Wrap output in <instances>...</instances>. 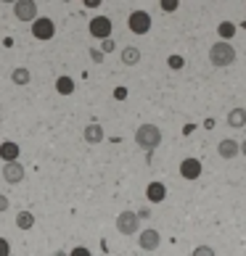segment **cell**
I'll return each mask as SVG.
<instances>
[{
    "label": "cell",
    "instance_id": "cell-1",
    "mask_svg": "<svg viewBox=\"0 0 246 256\" xmlns=\"http://www.w3.org/2000/svg\"><path fill=\"white\" fill-rule=\"evenodd\" d=\"M209 61L212 66H217V69H225V66H230L235 61V48L230 42H214L212 48H209Z\"/></svg>",
    "mask_w": 246,
    "mask_h": 256
},
{
    "label": "cell",
    "instance_id": "cell-2",
    "mask_svg": "<svg viewBox=\"0 0 246 256\" xmlns=\"http://www.w3.org/2000/svg\"><path fill=\"white\" fill-rule=\"evenodd\" d=\"M135 143L146 150H154L159 143H162V130L156 124H140L135 130Z\"/></svg>",
    "mask_w": 246,
    "mask_h": 256
},
{
    "label": "cell",
    "instance_id": "cell-3",
    "mask_svg": "<svg viewBox=\"0 0 246 256\" xmlns=\"http://www.w3.org/2000/svg\"><path fill=\"white\" fill-rule=\"evenodd\" d=\"M138 227H140L138 212H119V216H117V230H119L122 235H138Z\"/></svg>",
    "mask_w": 246,
    "mask_h": 256
},
{
    "label": "cell",
    "instance_id": "cell-4",
    "mask_svg": "<svg viewBox=\"0 0 246 256\" xmlns=\"http://www.w3.org/2000/svg\"><path fill=\"white\" fill-rule=\"evenodd\" d=\"M127 26L132 34H146L151 30V16L148 11H132L130 18H127Z\"/></svg>",
    "mask_w": 246,
    "mask_h": 256
},
{
    "label": "cell",
    "instance_id": "cell-5",
    "mask_svg": "<svg viewBox=\"0 0 246 256\" xmlns=\"http://www.w3.org/2000/svg\"><path fill=\"white\" fill-rule=\"evenodd\" d=\"M14 16L19 18V22H37V3H32V0H19V3H14Z\"/></svg>",
    "mask_w": 246,
    "mask_h": 256
},
{
    "label": "cell",
    "instance_id": "cell-6",
    "mask_svg": "<svg viewBox=\"0 0 246 256\" xmlns=\"http://www.w3.org/2000/svg\"><path fill=\"white\" fill-rule=\"evenodd\" d=\"M32 34H35V40H53L56 37V26L48 16H37V22L32 26Z\"/></svg>",
    "mask_w": 246,
    "mask_h": 256
},
{
    "label": "cell",
    "instance_id": "cell-7",
    "mask_svg": "<svg viewBox=\"0 0 246 256\" xmlns=\"http://www.w3.org/2000/svg\"><path fill=\"white\" fill-rule=\"evenodd\" d=\"M90 34L98 40H109L111 37V18L109 16H96L90 22Z\"/></svg>",
    "mask_w": 246,
    "mask_h": 256
},
{
    "label": "cell",
    "instance_id": "cell-8",
    "mask_svg": "<svg viewBox=\"0 0 246 256\" xmlns=\"http://www.w3.org/2000/svg\"><path fill=\"white\" fill-rule=\"evenodd\" d=\"M159 243H162V235H159V230H151V227L140 232V238H138L140 251H156Z\"/></svg>",
    "mask_w": 246,
    "mask_h": 256
},
{
    "label": "cell",
    "instance_id": "cell-9",
    "mask_svg": "<svg viewBox=\"0 0 246 256\" xmlns=\"http://www.w3.org/2000/svg\"><path fill=\"white\" fill-rule=\"evenodd\" d=\"M24 174H27V172H24V166L19 164V161L3 166V180H6V182H11V185H19V182L24 180Z\"/></svg>",
    "mask_w": 246,
    "mask_h": 256
},
{
    "label": "cell",
    "instance_id": "cell-10",
    "mask_svg": "<svg viewBox=\"0 0 246 256\" xmlns=\"http://www.w3.org/2000/svg\"><path fill=\"white\" fill-rule=\"evenodd\" d=\"M180 174L185 180H198V174H201V161L198 158H183L180 161Z\"/></svg>",
    "mask_w": 246,
    "mask_h": 256
},
{
    "label": "cell",
    "instance_id": "cell-11",
    "mask_svg": "<svg viewBox=\"0 0 246 256\" xmlns=\"http://www.w3.org/2000/svg\"><path fill=\"white\" fill-rule=\"evenodd\" d=\"M217 154H220L225 161H230L241 154V143H235V140H220V146H217Z\"/></svg>",
    "mask_w": 246,
    "mask_h": 256
},
{
    "label": "cell",
    "instance_id": "cell-12",
    "mask_svg": "<svg viewBox=\"0 0 246 256\" xmlns=\"http://www.w3.org/2000/svg\"><path fill=\"white\" fill-rule=\"evenodd\" d=\"M146 198H148L151 204H162L164 198H167V185H164V182H148Z\"/></svg>",
    "mask_w": 246,
    "mask_h": 256
},
{
    "label": "cell",
    "instance_id": "cell-13",
    "mask_svg": "<svg viewBox=\"0 0 246 256\" xmlns=\"http://www.w3.org/2000/svg\"><path fill=\"white\" fill-rule=\"evenodd\" d=\"M0 158H3L6 164H14V161H19V146L14 143V140L0 143Z\"/></svg>",
    "mask_w": 246,
    "mask_h": 256
},
{
    "label": "cell",
    "instance_id": "cell-14",
    "mask_svg": "<svg viewBox=\"0 0 246 256\" xmlns=\"http://www.w3.org/2000/svg\"><path fill=\"white\" fill-rule=\"evenodd\" d=\"M82 138H85V143L96 146V143H101V140H103V127L93 122V124H88V127L82 130Z\"/></svg>",
    "mask_w": 246,
    "mask_h": 256
},
{
    "label": "cell",
    "instance_id": "cell-15",
    "mask_svg": "<svg viewBox=\"0 0 246 256\" xmlns=\"http://www.w3.org/2000/svg\"><path fill=\"white\" fill-rule=\"evenodd\" d=\"M119 58H122L125 66H135V64H140V48H135V45H125L122 53H119Z\"/></svg>",
    "mask_w": 246,
    "mask_h": 256
},
{
    "label": "cell",
    "instance_id": "cell-16",
    "mask_svg": "<svg viewBox=\"0 0 246 256\" xmlns=\"http://www.w3.org/2000/svg\"><path fill=\"white\" fill-rule=\"evenodd\" d=\"M228 124H230L233 130L246 127V108H233V111H228Z\"/></svg>",
    "mask_w": 246,
    "mask_h": 256
},
{
    "label": "cell",
    "instance_id": "cell-17",
    "mask_svg": "<svg viewBox=\"0 0 246 256\" xmlns=\"http://www.w3.org/2000/svg\"><path fill=\"white\" fill-rule=\"evenodd\" d=\"M30 80H32V74H30L27 66H16V69L11 72V82L14 84H30Z\"/></svg>",
    "mask_w": 246,
    "mask_h": 256
},
{
    "label": "cell",
    "instance_id": "cell-18",
    "mask_svg": "<svg viewBox=\"0 0 246 256\" xmlns=\"http://www.w3.org/2000/svg\"><path fill=\"white\" fill-rule=\"evenodd\" d=\"M16 227L19 230H32L35 227V214L32 212H19L16 214Z\"/></svg>",
    "mask_w": 246,
    "mask_h": 256
},
{
    "label": "cell",
    "instance_id": "cell-19",
    "mask_svg": "<svg viewBox=\"0 0 246 256\" xmlns=\"http://www.w3.org/2000/svg\"><path fill=\"white\" fill-rule=\"evenodd\" d=\"M56 90H59L61 96H72L74 92V80L72 77H59L56 80Z\"/></svg>",
    "mask_w": 246,
    "mask_h": 256
},
{
    "label": "cell",
    "instance_id": "cell-20",
    "mask_svg": "<svg viewBox=\"0 0 246 256\" xmlns=\"http://www.w3.org/2000/svg\"><path fill=\"white\" fill-rule=\"evenodd\" d=\"M217 32H220L222 42H230V37L235 34V24H233V22H222L220 26H217Z\"/></svg>",
    "mask_w": 246,
    "mask_h": 256
},
{
    "label": "cell",
    "instance_id": "cell-21",
    "mask_svg": "<svg viewBox=\"0 0 246 256\" xmlns=\"http://www.w3.org/2000/svg\"><path fill=\"white\" fill-rule=\"evenodd\" d=\"M167 64H169V69H183V66H185V58H183V56H169Z\"/></svg>",
    "mask_w": 246,
    "mask_h": 256
},
{
    "label": "cell",
    "instance_id": "cell-22",
    "mask_svg": "<svg viewBox=\"0 0 246 256\" xmlns=\"http://www.w3.org/2000/svg\"><path fill=\"white\" fill-rule=\"evenodd\" d=\"M191 256H214V248L212 246H196Z\"/></svg>",
    "mask_w": 246,
    "mask_h": 256
},
{
    "label": "cell",
    "instance_id": "cell-23",
    "mask_svg": "<svg viewBox=\"0 0 246 256\" xmlns=\"http://www.w3.org/2000/svg\"><path fill=\"white\" fill-rule=\"evenodd\" d=\"M177 0H162V11H167V14H175L177 11Z\"/></svg>",
    "mask_w": 246,
    "mask_h": 256
},
{
    "label": "cell",
    "instance_id": "cell-24",
    "mask_svg": "<svg viewBox=\"0 0 246 256\" xmlns=\"http://www.w3.org/2000/svg\"><path fill=\"white\" fill-rule=\"evenodd\" d=\"M114 48H117V45H114V40H111V37H109V40H103V42H101V53H103V56H106V53H111Z\"/></svg>",
    "mask_w": 246,
    "mask_h": 256
},
{
    "label": "cell",
    "instance_id": "cell-25",
    "mask_svg": "<svg viewBox=\"0 0 246 256\" xmlns=\"http://www.w3.org/2000/svg\"><path fill=\"white\" fill-rule=\"evenodd\" d=\"M0 256H11V246L6 238H0Z\"/></svg>",
    "mask_w": 246,
    "mask_h": 256
},
{
    "label": "cell",
    "instance_id": "cell-26",
    "mask_svg": "<svg viewBox=\"0 0 246 256\" xmlns=\"http://www.w3.org/2000/svg\"><path fill=\"white\" fill-rule=\"evenodd\" d=\"M69 256H93V254H90V248H85V246H77Z\"/></svg>",
    "mask_w": 246,
    "mask_h": 256
},
{
    "label": "cell",
    "instance_id": "cell-27",
    "mask_svg": "<svg viewBox=\"0 0 246 256\" xmlns=\"http://www.w3.org/2000/svg\"><path fill=\"white\" fill-rule=\"evenodd\" d=\"M90 58L96 61V64H101V61H103V53H101L98 48H93V50H90Z\"/></svg>",
    "mask_w": 246,
    "mask_h": 256
},
{
    "label": "cell",
    "instance_id": "cell-28",
    "mask_svg": "<svg viewBox=\"0 0 246 256\" xmlns=\"http://www.w3.org/2000/svg\"><path fill=\"white\" fill-rule=\"evenodd\" d=\"M114 98H117V100H125V98H127V88H117V90H114Z\"/></svg>",
    "mask_w": 246,
    "mask_h": 256
},
{
    "label": "cell",
    "instance_id": "cell-29",
    "mask_svg": "<svg viewBox=\"0 0 246 256\" xmlns=\"http://www.w3.org/2000/svg\"><path fill=\"white\" fill-rule=\"evenodd\" d=\"M0 212H8V198L0 196Z\"/></svg>",
    "mask_w": 246,
    "mask_h": 256
},
{
    "label": "cell",
    "instance_id": "cell-30",
    "mask_svg": "<svg viewBox=\"0 0 246 256\" xmlns=\"http://www.w3.org/2000/svg\"><path fill=\"white\" fill-rule=\"evenodd\" d=\"M138 216H140V220H148V216H151V212H148V208H140V212H138Z\"/></svg>",
    "mask_w": 246,
    "mask_h": 256
},
{
    "label": "cell",
    "instance_id": "cell-31",
    "mask_svg": "<svg viewBox=\"0 0 246 256\" xmlns=\"http://www.w3.org/2000/svg\"><path fill=\"white\" fill-rule=\"evenodd\" d=\"M85 6H88V8H96V6H101V0H85Z\"/></svg>",
    "mask_w": 246,
    "mask_h": 256
},
{
    "label": "cell",
    "instance_id": "cell-32",
    "mask_svg": "<svg viewBox=\"0 0 246 256\" xmlns=\"http://www.w3.org/2000/svg\"><path fill=\"white\" fill-rule=\"evenodd\" d=\"M53 256H69V254H66V251H56Z\"/></svg>",
    "mask_w": 246,
    "mask_h": 256
},
{
    "label": "cell",
    "instance_id": "cell-33",
    "mask_svg": "<svg viewBox=\"0 0 246 256\" xmlns=\"http://www.w3.org/2000/svg\"><path fill=\"white\" fill-rule=\"evenodd\" d=\"M241 154L246 156V140H243V143H241Z\"/></svg>",
    "mask_w": 246,
    "mask_h": 256
},
{
    "label": "cell",
    "instance_id": "cell-34",
    "mask_svg": "<svg viewBox=\"0 0 246 256\" xmlns=\"http://www.w3.org/2000/svg\"><path fill=\"white\" fill-rule=\"evenodd\" d=\"M241 26H246V22H243V24H241Z\"/></svg>",
    "mask_w": 246,
    "mask_h": 256
}]
</instances>
